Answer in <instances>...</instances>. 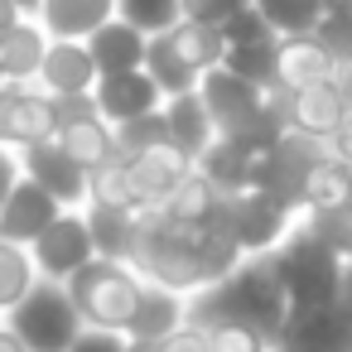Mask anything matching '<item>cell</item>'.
I'll use <instances>...</instances> for the list:
<instances>
[{"label": "cell", "mask_w": 352, "mask_h": 352, "mask_svg": "<svg viewBox=\"0 0 352 352\" xmlns=\"http://www.w3.org/2000/svg\"><path fill=\"white\" fill-rule=\"evenodd\" d=\"M131 352H155V347H131Z\"/></svg>", "instance_id": "f907efd6"}, {"label": "cell", "mask_w": 352, "mask_h": 352, "mask_svg": "<svg viewBox=\"0 0 352 352\" xmlns=\"http://www.w3.org/2000/svg\"><path fill=\"white\" fill-rule=\"evenodd\" d=\"M0 323L25 342V352H68L82 333V314L73 309L68 285H54V280H34V289Z\"/></svg>", "instance_id": "8992f818"}, {"label": "cell", "mask_w": 352, "mask_h": 352, "mask_svg": "<svg viewBox=\"0 0 352 352\" xmlns=\"http://www.w3.org/2000/svg\"><path fill=\"white\" fill-rule=\"evenodd\" d=\"M34 20L49 39H87L116 20V0H44Z\"/></svg>", "instance_id": "ffe728a7"}, {"label": "cell", "mask_w": 352, "mask_h": 352, "mask_svg": "<svg viewBox=\"0 0 352 352\" xmlns=\"http://www.w3.org/2000/svg\"><path fill=\"white\" fill-rule=\"evenodd\" d=\"M20 20H25V15H20V10L10 6V0H0V34H10V30H15Z\"/></svg>", "instance_id": "7dc6e473"}, {"label": "cell", "mask_w": 352, "mask_h": 352, "mask_svg": "<svg viewBox=\"0 0 352 352\" xmlns=\"http://www.w3.org/2000/svg\"><path fill=\"white\" fill-rule=\"evenodd\" d=\"M34 261H30V246H15L0 236V318H6L30 289H34Z\"/></svg>", "instance_id": "f546056e"}, {"label": "cell", "mask_w": 352, "mask_h": 352, "mask_svg": "<svg viewBox=\"0 0 352 352\" xmlns=\"http://www.w3.org/2000/svg\"><path fill=\"white\" fill-rule=\"evenodd\" d=\"M116 20H126L131 30L155 39V34H169L184 20V0H116Z\"/></svg>", "instance_id": "d6a6232c"}, {"label": "cell", "mask_w": 352, "mask_h": 352, "mask_svg": "<svg viewBox=\"0 0 352 352\" xmlns=\"http://www.w3.org/2000/svg\"><path fill=\"white\" fill-rule=\"evenodd\" d=\"M68 352H131V342H126V333H107V328H82V333H78V342H73Z\"/></svg>", "instance_id": "b9f144b4"}, {"label": "cell", "mask_w": 352, "mask_h": 352, "mask_svg": "<svg viewBox=\"0 0 352 352\" xmlns=\"http://www.w3.org/2000/svg\"><path fill=\"white\" fill-rule=\"evenodd\" d=\"M140 289H145V280L131 265L102 261V256H92L68 280V294H73V309L82 314V328H107V333H126V323L140 304Z\"/></svg>", "instance_id": "5b68a950"}, {"label": "cell", "mask_w": 352, "mask_h": 352, "mask_svg": "<svg viewBox=\"0 0 352 352\" xmlns=\"http://www.w3.org/2000/svg\"><path fill=\"white\" fill-rule=\"evenodd\" d=\"M333 92L342 97V107H347V116H352V58L333 68Z\"/></svg>", "instance_id": "bcb514c9"}, {"label": "cell", "mask_w": 352, "mask_h": 352, "mask_svg": "<svg viewBox=\"0 0 352 352\" xmlns=\"http://www.w3.org/2000/svg\"><path fill=\"white\" fill-rule=\"evenodd\" d=\"M0 352H25V342H20V338H15L6 323H0Z\"/></svg>", "instance_id": "c3c4849f"}, {"label": "cell", "mask_w": 352, "mask_h": 352, "mask_svg": "<svg viewBox=\"0 0 352 352\" xmlns=\"http://www.w3.org/2000/svg\"><path fill=\"white\" fill-rule=\"evenodd\" d=\"M82 217H87L92 251H97L102 261H121V265H131V261H135L145 212H121V208H82Z\"/></svg>", "instance_id": "7402d4cb"}, {"label": "cell", "mask_w": 352, "mask_h": 352, "mask_svg": "<svg viewBox=\"0 0 352 352\" xmlns=\"http://www.w3.org/2000/svg\"><path fill=\"white\" fill-rule=\"evenodd\" d=\"M58 135L54 97L34 82H0V150H30Z\"/></svg>", "instance_id": "ba28073f"}, {"label": "cell", "mask_w": 352, "mask_h": 352, "mask_svg": "<svg viewBox=\"0 0 352 352\" xmlns=\"http://www.w3.org/2000/svg\"><path fill=\"white\" fill-rule=\"evenodd\" d=\"M333 58L328 49L314 39V34H289V39H275V87L285 92H299V87H318V82H333Z\"/></svg>", "instance_id": "9a60e30c"}, {"label": "cell", "mask_w": 352, "mask_h": 352, "mask_svg": "<svg viewBox=\"0 0 352 352\" xmlns=\"http://www.w3.org/2000/svg\"><path fill=\"white\" fill-rule=\"evenodd\" d=\"M145 73H150V82L160 87V97H164V102H169V97H184V92H198V82H203L198 73H188V68L164 49V39H160V34H155V39H150V49H145Z\"/></svg>", "instance_id": "1f68e13d"}, {"label": "cell", "mask_w": 352, "mask_h": 352, "mask_svg": "<svg viewBox=\"0 0 352 352\" xmlns=\"http://www.w3.org/2000/svg\"><path fill=\"white\" fill-rule=\"evenodd\" d=\"M241 265V251L232 246V236L222 227H174L155 212H145L140 222V246L131 270L145 285H160L169 294H203L217 280H227Z\"/></svg>", "instance_id": "6da1fadb"}, {"label": "cell", "mask_w": 352, "mask_h": 352, "mask_svg": "<svg viewBox=\"0 0 352 352\" xmlns=\"http://www.w3.org/2000/svg\"><path fill=\"white\" fill-rule=\"evenodd\" d=\"M188 318L212 328V323H241L261 338H280L285 323H289V309H285V285L270 265V256H256V261H241L227 280H217L212 289L193 294L188 299Z\"/></svg>", "instance_id": "7a4b0ae2"}, {"label": "cell", "mask_w": 352, "mask_h": 352, "mask_svg": "<svg viewBox=\"0 0 352 352\" xmlns=\"http://www.w3.org/2000/svg\"><path fill=\"white\" fill-rule=\"evenodd\" d=\"M184 323H188V299L184 294H169L160 285H145L140 289V304H135V314L126 323V342L131 347H155V342H164Z\"/></svg>", "instance_id": "e0dca14e"}, {"label": "cell", "mask_w": 352, "mask_h": 352, "mask_svg": "<svg viewBox=\"0 0 352 352\" xmlns=\"http://www.w3.org/2000/svg\"><path fill=\"white\" fill-rule=\"evenodd\" d=\"M246 160H251V150H241V145H232V140H212V145L193 160V169H198L217 193H241V188H246Z\"/></svg>", "instance_id": "83f0119b"}, {"label": "cell", "mask_w": 352, "mask_h": 352, "mask_svg": "<svg viewBox=\"0 0 352 352\" xmlns=\"http://www.w3.org/2000/svg\"><path fill=\"white\" fill-rule=\"evenodd\" d=\"M333 309H338V318H342L347 333H352V261H342V280H338V299H333Z\"/></svg>", "instance_id": "7bdbcfd3"}, {"label": "cell", "mask_w": 352, "mask_h": 352, "mask_svg": "<svg viewBox=\"0 0 352 352\" xmlns=\"http://www.w3.org/2000/svg\"><path fill=\"white\" fill-rule=\"evenodd\" d=\"M92 102H97V116H102L111 131L126 126V121H135V116H150V111L164 107V97H160V87L150 82L145 68H140V73H111V78H97Z\"/></svg>", "instance_id": "7c38bea8"}, {"label": "cell", "mask_w": 352, "mask_h": 352, "mask_svg": "<svg viewBox=\"0 0 352 352\" xmlns=\"http://www.w3.org/2000/svg\"><path fill=\"white\" fill-rule=\"evenodd\" d=\"M87 208H121V212H140V198L131 188V169L126 160H107L97 169H87Z\"/></svg>", "instance_id": "f1b7e54d"}, {"label": "cell", "mask_w": 352, "mask_h": 352, "mask_svg": "<svg viewBox=\"0 0 352 352\" xmlns=\"http://www.w3.org/2000/svg\"><path fill=\"white\" fill-rule=\"evenodd\" d=\"M299 222L338 256V261H352V198L333 212H299Z\"/></svg>", "instance_id": "e575fe53"}, {"label": "cell", "mask_w": 352, "mask_h": 352, "mask_svg": "<svg viewBox=\"0 0 352 352\" xmlns=\"http://www.w3.org/2000/svg\"><path fill=\"white\" fill-rule=\"evenodd\" d=\"M160 111H164V126H169V145H174L179 155L198 160V155H203V150L217 140V131H212V116H208V107H203V97H198V92L169 97Z\"/></svg>", "instance_id": "603a6c76"}, {"label": "cell", "mask_w": 352, "mask_h": 352, "mask_svg": "<svg viewBox=\"0 0 352 352\" xmlns=\"http://www.w3.org/2000/svg\"><path fill=\"white\" fill-rule=\"evenodd\" d=\"M10 6H15V10H20L25 20H34V15H39V6H44V0H10Z\"/></svg>", "instance_id": "681fc988"}, {"label": "cell", "mask_w": 352, "mask_h": 352, "mask_svg": "<svg viewBox=\"0 0 352 352\" xmlns=\"http://www.w3.org/2000/svg\"><path fill=\"white\" fill-rule=\"evenodd\" d=\"M82 44H87V54H92V63H97L102 78H111V73H140L145 68V49H150V39L140 30H131L126 20H107Z\"/></svg>", "instance_id": "ac0fdd59"}, {"label": "cell", "mask_w": 352, "mask_h": 352, "mask_svg": "<svg viewBox=\"0 0 352 352\" xmlns=\"http://www.w3.org/2000/svg\"><path fill=\"white\" fill-rule=\"evenodd\" d=\"M217 227L232 236V246L241 251V261H256V256H275L285 246V236L294 227V212H285L261 188H241V193H227L222 198Z\"/></svg>", "instance_id": "52a82bcc"}, {"label": "cell", "mask_w": 352, "mask_h": 352, "mask_svg": "<svg viewBox=\"0 0 352 352\" xmlns=\"http://www.w3.org/2000/svg\"><path fill=\"white\" fill-rule=\"evenodd\" d=\"M328 155H338L342 164H352V116L333 131V140H328Z\"/></svg>", "instance_id": "f6af8a7d"}, {"label": "cell", "mask_w": 352, "mask_h": 352, "mask_svg": "<svg viewBox=\"0 0 352 352\" xmlns=\"http://www.w3.org/2000/svg\"><path fill=\"white\" fill-rule=\"evenodd\" d=\"M164 39V49L188 68V73H212V68H222V58H227V39H222V30L217 25H208V20H179L169 34H160Z\"/></svg>", "instance_id": "44dd1931"}, {"label": "cell", "mask_w": 352, "mask_h": 352, "mask_svg": "<svg viewBox=\"0 0 352 352\" xmlns=\"http://www.w3.org/2000/svg\"><path fill=\"white\" fill-rule=\"evenodd\" d=\"M155 352H212V338H208V328L203 323H184V328H174L164 342H155Z\"/></svg>", "instance_id": "ab89813d"}, {"label": "cell", "mask_w": 352, "mask_h": 352, "mask_svg": "<svg viewBox=\"0 0 352 352\" xmlns=\"http://www.w3.org/2000/svg\"><path fill=\"white\" fill-rule=\"evenodd\" d=\"M92 236H87V217L82 212H58L54 227H44L30 246V261H34V275L39 280H54V285H68L87 261H92Z\"/></svg>", "instance_id": "9c48e42d"}, {"label": "cell", "mask_w": 352, "mask_h": 352, "mask_svg": "<svg viewBox=\"0 0 352 352\" xmlns=\"http://www.w3.org/2000/svg\"><path fill=\"white\" fill-rule=\"evenodd\" d=\"M97 78L102 73H97V63H92L82 39H49V54H44V68H39L34 87L49 92L54 102L58 97H92Z\"/></svg>", "instance_id": "8fae6325"}, {"label": "cell", "mask_w": 352, "mask_h": 352, "mask_svg": "<svg viewBox=\"0 0 352 352\" xmlns=\"http://www.w3.org/2000/svg\"><path fill=\"white\" fill-rule=\"evenodd\" d=\"M49 54V34L39 20H20L10 34H0V82H34Z\"/></svg>", "instance_id": "d4e9b609"}, {"label": "cell", "mask_w": 352, "mask_h": 352, "mask_svg": "<svg viewBox=\"0 0 352 352\" xmlns=\"http://www.w3.org/2000/svg\"><path fill=\"white\" fill-rule=\"evenodd\" d=\"M54 140H58L82 169H97V164L116 160V131H111L97 111H92V116H73V121H63Z\"/></svg>", "instance_id": "4316f807"}, {"label": "cell", "mask_w": 352, "mask_h": 352, "mask_svg": "<svg viewBox=\"0 0 352 352\" xmlns=\"http://www.w3.org/2000/svg\"><path fill=\"white\" fill-rule=\"evenodd\" d=\"M347 198H352V164H342L338 155L323 150L299 184V212H333Z\"/></svg>", "instance_id": "484cf974"}, {"label": "cell", "mask_w": 352, "mask_h": 352, "mask_svg": "<svg viewBox=\"0 0 352 352\" xmlns=\"http://www.w3.org/2000/svg\"><path fill=\"white\" fill-rule=\"evenodd\" d=\"M198 97H203V107H208V116H212L217 140H232V145H241V150H265V145H275L280 131H285V126L270 116L265 92L251 87V82H241V78H232L227 68L203 73Z\"/></svg>", "instance_id": "277c9868"}, {"label": "cell", "mask_w": 352, "mask_h": 352, "mask_svg": "<svg viewBox=\"0 0 352 352\" xmlns=\"http://www.w3.org/2000/svg\"><path fill=\"white\" fill-rule=\"evenodd\" d=\"M347 121V107H342V97L333 92V82H318V87H299V92H289V102H285V131H299V135H309V140H333V131Z\"/></svg>", "instance_id": "2e32d148"}, {"label": "cell", "mask_w": 352, "mask_h": 352, "mask_svg": "<svg viewBox=\"0 0 352 352\" xmlns=\"http://www.w3.org/2000/svg\"><path fill=\"white\" fill-rule=\"evenodd\" d=\"M270 265H275V275H280V285H285V309H289V318H304V314L328 309V304L338 299L342 261H338L299 217H294L285 246L270 256Z\"/></svg>", "instance_id": "3957f363"}, {"label": "cell", "mask_w": 352, "mask_h": 352, "mask_svg": "<svg viewBox=\"0 0 352 352\" xmlns=\"http://www.w3.org/2000/svg\"><path fill=\"white\" fill-rule=\"evenodd\" d=\"M275 352H352V333L338 318V309H314L304 318H289L275 338Z\"/></svg>", "instance_id": "d6986e66"}, {"label": "cell", "mask_w": 352, "mask_h": 352, "mask_svg": "<svg viewBox=\"0 0 352 352\" xmlns=\"http://www.w3.org/2000/svg\"><path fill=\"white\" fill-rule=\"evenodd\" d=\"M169 145V126H164V111H150V116H135L126 126H116V155H140V150H160Z\"/></svg>", "instance_id": "d590c367"}, {"label": "cell", "mask_w": 352, "mask_h": 352, "mask_svg": "<svg viewBox=\"0 0 352 352\" xmlns=\"http://www.w3.org/2000/svg\"><path fill=\"white\" fill-rule=\"evenodd\" d=\"M208 338H212V352H275L270 338H261V333H251L241 323H212Z\"/></svg>", "instance_id": "f35d334b"}, {"label": "cell", "mask_w": 352, "mask_h": 352, "mask_svg": "<svg viewBox=\"0 0 352 352\" xmlns=\"http://www.w3.org/2000/svg\"><path fill=\"white\" fill-rule=\"evenodd\" d=\"M251 0H184V15L188 20H208V25H222L232 20L236 10H246Z\"/></svg>", "instance_id": "60d3db41"}, {"label": "cell", "mask_w": 352, "mask_h": 352, "mask_svg": "<svg viewBox=\"0 0 352 352\" xmlns=\"http://www.w3.org/2000/svg\"><path fill=\"white\" fill-rule=\"evenodd\" d=\"M20 174H25L30 184H39L63 212H82V208H87V169H82L58 140H44V145L20 150Z\"/></svg>", "instance_id": "30bf717a"}, {"label": "cell", "mask_w": 352, "mask_h": 352, "mask_svg": "<svg viewBox=\"0 0 352 352\" xmlns=\"http://www.w3.org/2000/svg\"><path fill=\"white\" fill-rule=\"evenodd\" d=\"M222 68H227L232 78H241V82H251V87H261V92H270V87H275V39L227 49Z\"/></svg>", "instance_id": "836d02e7"}, {"label": "cell", "mask_w": 352, "mask_h": 352, "mask_svg": "<svg viewBox=\"0 0 352 352\" xmlns=\"http://www.w3.org/2000/svg\"><path fill=\"white\" fill-rule=\"evenodd\" d=\"M222 198H227V193H217V188L193 169V174L155 208V217H164V222H174V227H217Z\"/></svg>", "instance_id": "cb8c5ba5"}, {"label": "cell", "mask_w": 352, "mask_h": 352, "mask_svg": "<svg viewBox=\"0 0 352 352\" xmlns=\"http://www.w3.org/2000/svg\"><path fill=\"white\" fill-rule=\"evenodd\" d=\"M58 212H63V208H58L39 184H30V179L20 174V184L10 188L6 208H0V236L15 241V246H34V236H39L44 227H54Z\"/></svg>", "instance_id": "5bb4252c"}, {"label": "cell", "mask_w": 352, "mask_h": 352, "mask_svg": "<svg viewBox=\"0 0 352 352\" xmlns=\"http://www.w3.org/2000/svg\"><path fill=\"white\" fill-rule=\"evenodd\" d=\"M121 160H126V155H121ZM126 169H131V188H135V198H140V212H155V208L193 174V160L179 155L174 145H160V150L131 155Z\"/></svg>", "instance_id": "4fadbf2b"}, {"label": "cell", "mask_w": 352, "mask_h": 352, "mask_svg": "<svg viewBox=\"0 0 352 352\" xmlns=\"http://www.w3.org/2000/svg\"><path fill=\"white\" fill-rule=\"evenodd\" d=\"M265 15V25L275 30V39L289 34H314V25L323 20V0H251Z\"/></svg>", "instance_id": "4dcf8cb0"}, {"label": "cell", "mask_w": 352, "mask_h": 352, "mask_svg": "<svg viewBox=\"0 0 352 352\" xmlns=\"http://www.w3.org/2000/svg\"><path fill=\"white\" fill-rule=\"evenodd\" d=\"M20 184V155L15 150H0V208H6L10 188Z\"/></svg>", "instance_id": "ee69618b"}, {"label": "cell", "mask_w": 352, "mask_h": 352, "mask_svg": "<svg viewBox=\"0 0 352 352\" xmlns=\"http://www.w3.org/2000/svg\"><path fill=\"white\" fill-rule=\"evenodd\" d=\"M217 30H222L227 49H241V44H265V39H275V30L265 25V15H261L256 6L236 10V15H232V20H222Z\"/></svg>", "instance_id": "8d00e7d4"}, {"label": "cell", "mask_w": 352, "mask_h": 352, "mask_svg": "<svg viewBox=\"0 0 352 352\" xmlns=\"http://www.w3.org/2000/svg\"><path fill=\"white\" fill-rule=\"evenodd\" d=\"M314 39L328 49L333 63H347L352 58V10H338V15H323L314 25Z\"/></svg>", "instance_id": "74e56055"}]
</instances>
